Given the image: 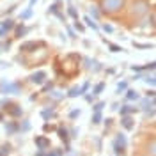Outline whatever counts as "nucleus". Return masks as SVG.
<instances>
[{
    "mask_svg": "<svg viewBox=\"0 0 156 156\" xmlns=\"http://www.w3.org/2000/svg\"><path fill=\"white\" fill-rule=\"evenodd\" d=\"M124 5H126V0H101V4H99L101 11L107 14H115L124 9Z\"/></svg>",
    "mask_w": 156,
    "mask_h": 156,
    "instance_id": "f257e3e1",
    "label": "nucleus"
},
{
    "mask_svg": "<svg viewBox=\"0 0 156 156\" xmlns=\"http://www.w3.org/2000/svg\"><path fill=\"white\" fill-rule=\"evenodd\" d=\"M149 12V2L147 0H135L131 4V14L133 16H144Z\"/></svg>",
    "mask_w": 156,
    "mask_h": 156,
    "instance_id": "f03ea898",
    "label": "nucleus"
},
{
    "mask_svg": "<svg viewBox=\"0 0 156 156\" xmlns=\"http://www.w3.org/2000/svg\"><path fill=\"white\" fill-rule=\"evenodd\" d=\"M2 89L0 92L2 94H20L21 92V83L20 82H5V83H0Z\"/></svg>",
    "mask_w": 156,
    "mask_h": 156,
    "instance_id": "7ed1b4c3",
    "label": "nucleus"
},
{
    "mask_svg": "<svg viewBox=\"0 0 156 156\" xmlns=\"http://www.w3.org/2000/svg\"><path fill=\"white\" fill-rule=\"evenodd\" d=\"M4 105H5L4 110H5L11 117H20L23 114V108L20 107V105H16V103H9V101H7V103H4Z\"/></svg>",
    "mask_w": 156,
    "mask_h": 156,
    "instance_id": "20e7f679",
    "label": "nucleus"
},
{
    "mask_svg": "<svg viewBox=\"0 0 156 156\" xmlns=\"http://www.w3.org/2000/svg\"><path fill=\"white\" fill-rule=\"evenodd\" d=\"M12 29H14V20L7 18L5 21H2L0 23V37H5V34L11 32Z\"/></svg>",
    "mask_w": 156,
    "mask_h": 156,
    "instance_id": "39448f33",
    "label": "nucleus"
},
{
    "mask_svg": "<svg viewBox=\"0 0 156 156\" xmlns=\"http://www.w3.org/2000/svg\"><path fill=\"white\" fill-rule=\"evenodd\" d=\"M46 71H36V73H32L30 75V82L32 83H36V85H41V83H44L46 82Z\"/></svg>",
    "mask_w": 156,
    "mask_h": 156,
    "instance_id": "423d86ee",
    "label": "nucleus"
},
{
    "mask_svg": "<svg viewBox=\"0 0 156 156\" xmlns=\"http://www.w3.org/2000/svg\"><path fill=\"white\" fill-rule=\"evenodd\" d=\"M34 144L37 146V149L48 151L50 149V138H46V136H36V138H34Z\"/></svg>",
    "mask_w": 156,
    "mask_h": 156,
    "instance_id": "0eeeda50",
    "label": "nucleus"
},
{
    "mask_svg": "<svg viewBox=\"0 0 156 156\" xmlns=\"http://www.w3.org/2000/svg\"><path fill=\"white\" fill-rule=\"evenodd\" d=\"M121 126L124 128V129H128V131H131V129L135 128V121H133L129 115H122V119H121Z\"/></svg>",
    "mask_w": 156,
    "mask_h": 156,
    "instance_id": "6e6552de",
    "label": "nucleus"
},
{
    "mask_svg": "<svg viewBox=\"0 0 156 156\" xmlns=\"http://www.w3.org/2000/svg\"><path fill=\"white\" fill-rule=\"evenodd\" d=\"M41 46V43H36V41H29V43H23L20 46V51H34V50Z\"/></svg>",
    "mask_w": 156,
    "mask_h": 156,
    "instance_id": "1a4fd4ad",
    "label": "nucleus"
},
{
    "mask_svg": "<svg viewBox=\"0 0 156 156\" xmlns=\"http://www.w3.org/2000/svg\"><path fill=\"white\" fill-rule=\"evenodd\" d=\"M119 149H126L128 147V140H126V135L124 133H119L117 135V138H115V142H114Z\"/></svg>",
    "mask_w": 156,
    "mask_h": 156,
    "instance_id": "9d476101",
    "label": "nucleus"
},
{
    "mask_svg": "<svg viewBox=\"0 0 156 156\" xmlns=\"http://www.w3.org/2000/svg\"><path fill=\"white\" fill-rule=\"evenodd\" d=\"M16 131H20V124L18 122H12V121H11V122L5 124V133H7V135H14Z\"/></svg>",
    "mask_w": 156,
    "mask_h": 156,
    "instance_id": "9b49d317",
    "label": "nucleus"
},
{
    "mask_svg": "<svg viewBox=\"0 0 156 156\" xmlns=\"http://www.w3.org/2000/svg\"><path fill=\"white\" fill-rule=\"evenodd\" d=\"M140 99V94L138 90H133V89H126V101H138Z\"/></svg>",
    "mask_w": 156,
    "mask_h": 156,
    "instance_id": "f8f14e48",
    "label": "nucleus"
},
{
    "mask_svg": "<svg viewBox=\"0 0 156 156\" xmlns=\"http://www.w3.org/2000/svg\"><path fill=\"white\" fill-rule=\"evenodd\" d=\"M83 21H85V25H87L89 29H92V30H99V25L96 23V20H92L89 14H85L83 16Z\"/></svg>",
    "mask_w": 156,
    "mask_h": 156,
    "instance_id": "ddd939ff",
    "label": "nucleus"
},
{
    "mask_svg": "<svg viewBox=\"0 0 156 156\" xmlns=\"http://www.w3.org/2000/svg\"><path fill=\"white\" fill-rule=\"evenodd\" d=\"M30 32L29 27H23V21H21V25H18L16 27V37H23V36H27Z\"/></svg>",
    "mask_w": 156,
    "mask_h": 156,
    "instance_id": "4468645a",
    "label": "nucleus"
},
{
    "mask_svg": "<svg viewBox=\"0 0 156 156\" xmlns=\"http://www.w3.org/2000/svg\"><path fill=\"white\" fill-rule=\"evenodd\" d=\"M135 112H138V108L131 107V105H124L121 108V115H129V114H135Z\"/></svg>",
    "mask_w": 156,
    "mask_h": 156,
    "instance_id": "2eb2a0df",
    "label": "nucleus"
},
{
    "mask_svg": "<svg viewBox=\"0 0 156 156\" xmlns=\"http://www.w3.org/2000/svg\"><path fill=\"white\" fill-rule=\"evenodd\" d=\"M103 43H105V44H108L110 51H114V53H117V51H126V50L122 48V46H119V44H112V43H108L105 37H103Z\"/></svg>",
    "mask_w": 156,
    "mask_h": 156,
    "instance_id": "dca6fc26",
    "label": "nucleus"
},
{
    "mask_svg": "<svg viewBox=\"0 0 156 156\" xmlns=\"http://www.w3.org/2000/svg\"><path fill=\"white\" fill-rule=\"evenodd\" d=\"M103 90H105V82H99V83H96V85H94L92 94H94V96H98V94H101Z\"/></svg>",
    "mask_w": 156,
    "mask_h": 156,
    "instance_id": "f3484780",
    "label": "nucleus"
},
{
    "mask_svg": "<svg viewBox=\"0 0 156 156\" xmlns=\"http://www.w3.org/2000/svg\"><path fill=\"white\" fill-rule=\"evenodd\" d=\"M30 16H32V7H27V9L23 11V12H21V14H20V20H21V21H25V20H29Z\"/></svg>",
    "mask_w": 156,
    "mask_h": 156,
    "instance_id": "a211bd4d",
    "label": "nucleus"
},
{
    "mask_svg": "<svg viewBox=\"0 0 156 156\" xmlns=\"http://www.w3.org/2000/svg\"><path fill=\"white\" fill-rule=\"evenodd\" d=\"M68 14L73 20H78V11H76V7H75V5H69V7H68Z\"/></svg>",
    "mask_w": 156,
    "mask_h": 156,
    "instance_id": "6ab92c4d",
    "label": "nucleus"
},
{
    "mask_svg": "<svg viewBox=\"0 0 156 156\" xmlns=\"http://www.w3.org/2000/svg\"><path fill=\"white\" fill-rule=\"evenodd\" d=\"M68 96L69 98H76V96H82V92H80V89L78 87H71L69 89V92H68Z\"/></svg>",
    "mask_w": 156,
    "mask_h": 156,
    "instance_id": "aec40b11",
    "label": "nucleus"
},
{
    "mask_svg": "<svg viewBox=\"0 0 156 156\" xmlns=\"http://www.w3.org/2000/svg\"><path fill=\"white\" fill-rule=\"evenodd\" d=\"M58 136L68 144V129H66V128H58Z\"/></svg>",
    "mask_w": 156,
    "mask_h": 156,
    "instance_id": "412c9836",
    "label": "nucleus"
},
{
    "mask_svg": "<svg viewBox=\"0 0 156 156\" xmlns=\"http://www.w3.org/2000/svg\"><path fill=\"white\" fill-rule=\"evenodd\" d=\"M101 119H103L101 112H94V114H92V124H99V122H101Z\"/></svg>",
    "mask_w": 156,
    "mask_h": 156,
    "instance_id": "4be33fe9",
    "label": "nucleus"
},
{
    "mask_svg": "<svg viewBox=\"0 0 156 156\" xmlns=\"http://www.w3.org/2000/svg\"><path fill=\"white\" fill-rule=\"evenodd\" d=\"M58 5H60L58 2H55V4H51V5H50V9L46 11V12H48V14H57V12H58Z\"/></svg>",
    "mask_w": 156,
    "mask_h": 156,
    "instance_id": "5701e85b",
    "label": "nucleus"
},
{
    "mask_svg": "<svg viewBox=\"0 0 156 156\" xmlns=\"http://www.w3.org/2000/svg\"><path fill=\"white\" fill-rule=\"evenodd\" d=\"M55 112H53V108H46V110H43L41 112V115H43V119H50V117L53 115Z\"/></svg>",
    "mask_w": 156,
    "mask_h": 156,
    "instance_id": "b1692460",
    "label": "nucleus"
},
{
    "mask_svg": "<svg viewBox=\"0 0 156 156\" xmlns=\"http://www.w3.org/2000/svg\"><path fill=\"white\" fill-rule=\"evenodd\" d=\"M142 80L146 82L147 85H151V87H154V76H153V75H151V76H149V75H147V76H142Z\"/></svg>",
    "mask_w": 156,
    "mask_h": 156,
    "instance_id": "393cba45",
    "label": "nucleus"
},
{
    "mask_svg": "<svg viewBox=\"0 0 156 156\" xmlns=\"http://www.w3.org/2000/svg\"><path fill=\"white\" fill-rule=\"evenodd\" d=\"M50 96L53 98V99H62V98H64V94H62V92H58V90H55V89H53V90H50Z\"/></svg>",
    "mask_w": 156,
    "mask_h": 156,
    "instance_id": "a878e982",
    "label": "nucleus"
},
{
    "mask_svg": "<svg viewBox=\"0 0 156 156\" xmlns=\"http://www.w3.org/2000/svg\"><path fill=\"white\" fill-rule=\"evenodd\" d=\"M89 16H90L92 20H98V18H99V11H98L96 7H90V11H89Z\"/></svg>",
    "mask_w": 156,
    "mask_h": 156,
    "instance_id": "bb28decb",
    "label": "nucleus"
},
{
    "mask_svg": "<svg viewBox=\"0 0 156 156\" xmlns=\"http://www.w3.org/2000/svg\"><path fill=\"white\" fill-rule=\"evenodd\" d=\"M128 89V82H121L119 85H117V94H121V92H124Z\"/></svg>",
    "mask_w": 156,
    "mask_h": 156,
    "instance_id": "cd10ccee",
    "label": "nucleus"
},
{
    "mask_svg": "<svg viewBox=\"0 0 156 156\" xmlns=\"http://www.w3.org/2000/svg\"><path fill=\"white\" fill-rule=\"evenodd\" d=\"M30 129V122L29 121H21V124H20V131H29Z\"/></svg>",
    "mask_w": 156,
    "mask_h": 156,
    "instance_id": "c85d7f7f",
    "label": "nucleus"
},
{
    "mask_svg": "<svg viewBox=\"0 0 156 156\" xmlns=\"http://www.w3.org/2000/svg\"><path fill=\"white\" fill-rule=\"evenodd\" d=\"M75 29H76L78 32H82V34H83V32H85V25H82V23H80V20H75Z\"/></svg>",
    "mask_w": 156,
    "mask_h": 156,
    "instance_id": "c756f323",
    "label": "nucleus"
},
{
    "mask_svg": "<svg viewBox=\"0 0 156 156\" xmlns=\"http://www.w3.org/2000/svg\"><path fill=\"white\" fill-rule=\"evenodd\" d=\"M147 154L149 156H154V138L151 140V144L147 146Z\"/></svg>",
    "mask_w": 156,
    "mask_h": 156,
    "instance_id": "7c9ffc66",
    "label": "nucleus"
},
{
    "mask_svg": "<svg viewBox=\"0 0 156 156\" xmlns=\"http://www.w3.org/2000/svg\"><path fill=\"white\" fill-rule=\"evenodd\" d=\"M133 46H135V48H142V50L153 48V44H144V43H135V41H133Z\"/></svg>",
    "mask_w": 156,
    "mask_h": 156,
    "instance_id": "2f4dec72",
    "label": "nucleus"
},
{
    "mask_svg": "<svg viewBox=\"0 0 156 156\" xmlns=\"http://www.w3.org/2000/svg\"><path fill=\"white\" fill-rule=\"evenodd\" d=\"M80 114H82V110H80V108H75V110H71L69 119H76V117H80Z\"/></svg>",
    "mask_w": 156,
    "mask_h": 156,
    "instance_id": "473e14b6",
    "label": "nucleus"
},
{
    "mask_svg": "<svg viewBox=\"0 0 156 156\" xmlns=\"http://www.w3.org/2000/svg\"><path fill=\"white\" fill-rule=\"evenodd\" d=\"M9 149H11L9 144H7V146H2V149H0V156H7L9 154Z\"/></svg>",
    "mask_w": 156,
    "mask_h": 156,
    "instance_id": "72a5a7b5",
    "label": "nucleus"
},
{
    "mask_svg": "<svg viewBox=\"0 0 156 156\" xmlns=\"http://www.w3.org/2000/svg\"><path fill=\"white\" fill-rule=\"evenodd\" d=\"M103 107H105V103H103V101L96 103V105H94V112H101V110H103Z\"/></svg>",
    "mask_w": 156,
    "mask_h": 156,
    "instance_id": "f704fd0d",
    "label": "nucleus"
},
{
    "mask_svg": "<svg viewBox=\"0 0 156 156\" xmlns=\"http://www.w3.org/2000/svg\"><path fill=\"white\" fill-rule=\"evenodd\" d=\"M103 30H105L107 34H112V32H114V27H112V25H108V23H105V25H103Z\"/></svg>",
    "mask_w": 156,
    "mask_h": 156,
    "instance_id": "c9c22d12",
    "label": "nucleus"
},
{
    "mask_svg": "<svg viewBox=\"0 0 156 156\" xmlns=\"http://www.w3.org/2000/svg\"><path fill=\"white\" fill-rule=\"evenodd\" d=\"M89 85H90V83H89V82H85V83L80 87V92H82V94H85V92H87V89H89Z\"/></svg>",
    "mask_w": 156,
    "mask_h": 156,
    "instance_id": "e433bc0d",
    "label": "nucleus"
},
{
    "mask_svg": "<svg viewBox=\"0 0 156 156\" xmlns=\"http://www.w3.org/2000/svg\"><path fill=\"white\" fill-rule=\"evenodd\" d=\"M68 34H69V37L71 39H76V34H75V30L71 29V27H68Z\"/></svg>",
    "mask_w": 156,
    "mask_h": 156,
    "instance_id": "4c0bfd02",
    "label": "nucleus"
},
{
    "mask_svg": "<svg viewBox=\"0 0 156 156\" xmlns=\"http://www.w3.org/2000/svg\"><path fill=\"white\" fill-rule=\"evenodd\" d=\"M51 89H53V83L50 82V83H46V85L43 87V92H48V90H51Z\"/></svg>",
    "mask_w": 156,
    "mask_h": 156,
    "instance_id": "58836bf2",
    "label": "nucleus"
},
{
    "mask_svg": "<svg viewBox=\"0 0 156 156\" xmlns=\"http://www.w3.org/2000/svg\"><path fill=\"white\" fill-rule=\"evenodd\" d=\"M43 156H58V154H57V151H48L46 154H43Z\"/></svg>",
    "mask_w": 156,
    "mask_h": 156,
    "instance_id": "ea45409f",
    "label": "nucleus"
},
{
    "mask_svg": "<svg viewBox=\"0 0 156 156\" xmlns=\"http://www.w3.org/2000/svg\"><path fill=\"white\" fill-rule=\"evenodd\" d=\"M71 136H73V138L78 136V129H76V128H73V129H71Z\"/></svg>",
    "mask_w": 156,
    "mask_h": 156,
    "instance_id": "a19ab883",
    "label": "nucleus"
},
{
    "mask_svg": "<svg viewBox=\"0 0 156 156\" xmlns=\"http://www.w3.org/2000/svg\"><path fill=\"white\" fill-rule=\"evenodd\" d=\"M147 98H154V89H151V90L147 92Z\"/></svg>",
    "mask_w": 156,
    "mask_h": 156,
    "instance_id": "79ce46f5",
    "label": "nucleus"
},
{
    "mask_svg": "<svg viewBox=\"0 0 156 156\" xmlns=\"http://www.w3.org/2000/svg\"><path fill=\"white\" fill-rule=\"evenodd\" d=\"M14 9H16V5H11V7H9V11H7V14H11V12H12Z\"/></svg>",
    "mask_w": 156,
    "mask_h": 156,
    "instance_id": "37998d69",
    "label": "nucleus"
},
{
    "mask_svg": "<svg viewBox=\"0 0 156 156\" xmlns=\"http://www.w3.org/2000/svg\"><path fill=\"white\" fill-rule=\"evenodd\" d=\"M36 2H37V0H30V2H29V5H30V7H32V5H34Z\"/></svg>",
    "mask_w": 156,
    "mask_h": 156,
    "instance_id": "c03bdc74",
    "label": "nucleus"
},
{
    "mask_svg": "<svg viewBox=\"0 0 156 156\" xmlns=\"http://www.w3.org/2000/svg\"><path fill=\"white\" fill-rule=\"evenodd\" d=\"M2 121H4V114H2V112H0V122H2Z\"/></svg>",
    "mask_w": 156,
    "mask_h": 156,
    "instance_id": "a18cd8bd",
    "label": "nucleus"
},
{
    "mask_svg": "<svg viewBox=\"0 0 156 156\" xmlns=\"http://www.w3.org/2000/svg\"><path fill=\"white\" fill-rule=\"evenodd\" d=\"M0 51H2V50H0Z\"/></svg>",
    "mask_w": 156,
    "mask_h": 156,
    "instance_id": "49530a36",
    "label": "nucleus"
}]
</instances>
